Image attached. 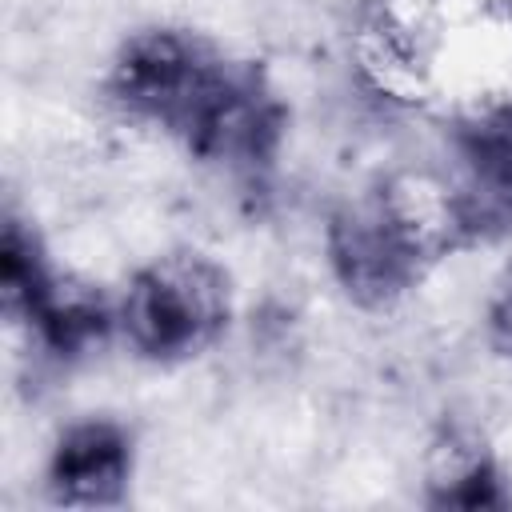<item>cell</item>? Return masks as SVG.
<instances>
[{"instance_id":"obj_1","label":"cell","mask_w":512,"mask_h":512,"mask_svg":"<svg viewBox=\"0 0 512 512\" xmlns=\"http://www.w3.org/2000/svg\"><path fill=\"white\" fill-rule=\"evenodd\" d=\"M108 92L124 112L160 124L192 156L236 172L268 168L284 136V104L264 72L192 32L148 28L124 40Z\"/></svg>"},{"instance_id":"obj_2","label":"cell","mask_w":512,"mask_h":512,"mask_svg":"<svg viewBox=\"0 0 512 512\" xmlns=\"http://www.w3.org/2000/svg\"><path fill=\"white\" fill-rule=\"evenodd\" d=\"M468 236H476V224L460 196L396 176L336 208L328 220V260L344 296L380 312L404 300Z\"/></svg>"},{"instance_id":"obj_3","label":"cell","mask_w":512,"mask_h":512,"mask_svg":"<svg viewBox=\"0 0 512 512\" xmlns=\"http://www.w3.org/2000/svg\"><path fill=\"white\" fill-rule=\"evenodd\" d=\"M228 276L200 252H172L140 268L124 296V332L144 360H188L228 328Z\"/></svg>"},{"instance_id":"obj_4","label":"cell","mask_w":512,"mask_h":512,"mask_svg":"<svg viewBox=\"0 0 512 512\" xmlns=\"http://www.w3.org/2000/svg\"><path fill=\"white\" fill-rule=\"evenodd\" d=\"M132 476V440L112 420L72 424L48 460V496L68 508L124 504Z\"/></svg>"},{"instance_id":"obj_5","label":"cell","mask_w":512,"mask_h":512,"mask_svg":"<svg viewBox=\"0 0 512 512\" xmlns=\"http://www.w3.org/2000/svg\"><path fill=\"white\" fill-rule=\"evenodd\" d=\"M456 152L468 172V196L460 200L472 224H512V100H496L460 120Z\"/></svg>"},{"instance_id":"obj_6","label":"cell","mask_w":512,"mask_h":512,"mask_svg":"<svg viewBox=\"0 0 512 512\" xmlns=\"http://www.w3.org/2000/svg\"><path fill=\"white\" fill-rule=\"evenodd\" d=\"M428 504L432 508H508L512 492L496 456L472 432L448 428L428 460Z\"/></svg>"},{"instance_id":"obj_7","label":"cell","mask_w":512,"mask_h":512,"mask_svg":"<svg viewBox=\"0 0 512 512\" xmlns=\"http://www.w3.org/2000/svg\"><path fill=\"white\" fill-rule=\"evenodd\" d=\"M60 288L56 272L48 268V256L40 248V236L20 220V216H4V232H0V300H4V316L12 324H32L44 304L52 300V292Z\"/></svg>"},{"instance_id":"obj_8","label":"cell","mask_w":512,"mask_h":512,"mask_svg":"<svg viewBox=\"0 0 512 512\" xmlns=\"http://www.w3.org/2000/svg\"><path fill=\"white\" fill-rule=\"evenodd\" d=\"M488 336H492V348L500 356L512 360V284L492 300V312H488Z\"/></svg>"},{"instance_id":"obj_9","label":"cell","mask_w":512,"mask_h":512,"mask_svg":"<svg viewBox=\"0 0 512 512\" xmlns=\"http://www.w3.org/2000/svg\"><path fill=\"white\" fill-rule=\"evenodd\" d=\"M484 4H496V8H512V0H484Z\"/></svg>"}]
</instances>
